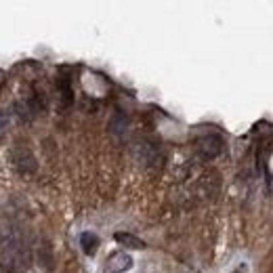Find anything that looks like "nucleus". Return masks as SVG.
<instances>
[{"label": "nucleus", "mask_w": 273, "mask_h": 273, "mask_svg": "<svg viewBox=\"0 0 273 273\" xmlns=\"http://www.w3.org/2000/svg\"><path fill=\"white\" fill-rule=\"evenodd\" d=\"M131 267H133L131 254H126V252H113V254L107 256L103 271L105 273H124V271H128Z\"/></svg>", "instance_id": "nucleus-1"}, {"label": "nucleus", "mask_w": 273, "mask_h": 273, "mask_svg": "<svg viewBox=\"0 0 273 273\" xmlns=\"http://www.w3.org/2000/svg\"><path fill=\"white\" fill-rule=\"evenodd\" d=\"M221 149H223V139L217 135H208L198 141V151L204 158H217L221 153Z\"/></svg>", "instance_id": "nucleus-2"}, {"label": "nucleus", "mask_w": 273, "mask_h": 273, "mask_svg": "<svg viewBox=\"0 0 273 273\" xmlns=\"http://www.w3.org/2000/svg\"><path fill=\"white\" fill-rule=\"evenodd\" d=\"M113 238H116L118 244H122V246H126V248H133V250H143V248H145V242L139 240L133 233H122L120 231V233H116Z\"/></svg>", "instance_id": "nucleus-3"}, {"label": "nucleus", "mask_w": 273, "mask_h": 273, "mask_svg": "<svg viewBox=\"0 0 273 273\" xmlns=\"http://www.w3.org/2000/svg\"><path fill=\"white\" fill-rule=\"evenodd\" d=\"M80 246H82L84 254L93 256V254L99 250V238H97L95 233H91V231H84V233L80 236Z\"/></svg>", "instance_id": "nucleus-4"}, {"label": "nucleus", "mask_w": 273, "mask_h": 273, "mask_svg": "<svg viewBox=\"0 0 273 273\" xmlns=\"http://www.w3.org/2000/svg\"><path fill=\"white\" fill-rule=\"evenodd\" d=\"M236 273H240V271H236Z\"/></svg>", "instance_id": "nucleus-5"}]
</instances>
